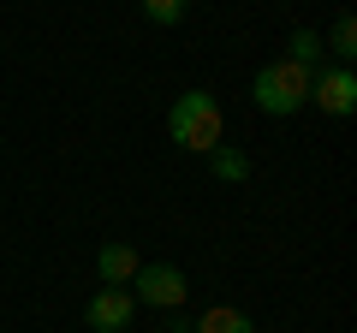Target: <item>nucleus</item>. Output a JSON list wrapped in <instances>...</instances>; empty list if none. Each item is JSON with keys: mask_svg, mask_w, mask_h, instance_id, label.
Here are the masks:
<instances>
[{"mask_svg": "<svg viewBox=\"0 0 357 333\" xmlns=\"http://www.w3.org/2000/svg\"><path fill=\"white\" fill-rule=\"evenodd\" d=\"M185 13H191V0H143V18H149V24H161V30L185 24Z\"/></svg>", "mask_w": 357, "mask_h": 333, "instance_id": "9b49d317", "label": "nucleus"}, {"mask_svg": "<svg viewBox=\"0 0 357 333\" xmlns=\"http://www.w3.org/2000/svg\"><path fill=\"white\" fill-rule=\"evenodd\" d=\"M143 262H137V250L131 244H102L96 250V274H102L107 286H131V274H137Z\"/></svg>", "mask_w": 357, "mask_h": 333, "instance_id": "423d86ee", "label": "nucleus"}, {"mask_svg": "<svg viewBox=\"0 0 357 333\" xmlns=\"http://www.w3.org/2000/svg\"><path fill=\"white\" fill-rule=\"evenodd\" d=\"M286 60H298V65H310V72H321V36H316V30H292Z\"/></svg>", "mask_w": 357, "mask_h": 333, "instance_id": "9d476101", "label": "nucleus"}, {"mask_svg": "<svg viewBox=\"0 0 357 333\" xmlns=\"http://www.w3.org/2000/svg\"><path fill=\"white\" fill-rule=\"evenodd\" d=\"M131 297H137V304H155V309H178L191 297V280H185L173 262H149V268L131 274Z\"/></svg>", "mask_w": 357, "mask_h": 333, "instance_id": "7ed1b4c3", "label": "nucleus"}, {"mask_svg": "<svg viewBox=\"0 0 357 333\" xmlns=\"http://www.w3.org/2000/svg\"><path fill=\"white\" fill-rule=\"evenodd\" d=\"M328 48L340 54V65H351V60H357V13H340V18H333Z\"/></svg>", "mask_w": 357, "mask_h": 333, "instance_id": "1a4fd4ad", "label": "nucleus"}, {"mask_svg": "<svg viewBox=\"0 0 357 333\" xmlns=\"http://www.w3.org/2000/svg\"><path fill=\"white\" fill-rule=\"evenodd\" d=\"M208 173L227 179V185H238V179H250V161H244L232 143H220V149H208Z\"/></svg>", "mask_w": 357, "mask_h": 333, "instance_id": "6e6552de", "label": "nucleus"}, {"mask_svg": "<svg viewBox=\"0 0 357 333\" xmlns=\"http://www.w3.org/2000/svg\"><path fill=\"white\" fill-rule=\"evenodd\" d=\"M310 107H321L328 119H345V114H357V72H351V65L316 72V84H310Z\"/></svg>", "mask_w": 357, "mask_h": 333, "instance_id": "20e7f679", "label": "nucleus"}, {"mask_svg": "<svg viewBox=\"0 0 357 333\" xmlns=\"http://www.w3.org/2000/svg\"><path fill=\"white\" fill-rule=\"evenodd\" d=\"M131 309H137L131 286H102V292L84 304V321H89L96 333H119V327H131Z\"/></svg>", "mask_w": 357, "mask_h": 333, "instance_id": "39448f33", "label": "nucleus"}, {"mask_svg": "<svg viewBox=\"0 0 357 333\" xmlns=\"http://www.w3.org/2000/svg\"><path fill=\"white\" fill-rule=\"evenodd\" d=\"M191 333H256V327H250V316H244V309L215 304V309H203V321H197Z\"/></svg>", "mask_w": 357, "mask_h": 333, "instance_id": "0eeeda50", "label": "nucleus"}, {"mask_svg": "<svg viewBox=\"0 0 357 333\" xmlns=\"http://www.w3.org/2000/svg\"><path fill=\"white\" fill-rule=\"evenodd\" d=\"M310 84H316V72L280 54V60H268L262 72H256L250 95H256V107H262V114L286 119V114H298V107H310Z\"/></svg>", "mask_w": 357, "mask_h": 333, "instance_id": "f03ea898", "label": "nucleus"}, {"mask_svg": "<svg viewBox=\"0 0 357 333\" xmlns=\"http://www.w3.org/2000/svg\"><path fill=\"white\" fill-rule=\"evenodd\" d=\"M167 131H173L178 149H191V155H208L227 143V114H220V102L208 90H185L173 107H167Z\"/></svg>", "mask_w": 357, "mask_h": 333, "instance_id": "f257e3e1", "label": "nucleus"}]
</instances>
